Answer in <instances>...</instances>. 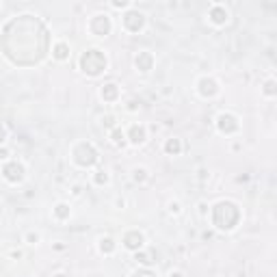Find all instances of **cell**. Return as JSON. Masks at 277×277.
<instances>
[{
	"label": "cell",
	"mask_w": 277,
	"mask_h": 277,
	"mask_svg": "<svg viewBox=\"0 0 277 277\" xmlns=\"http://www.w3.org/2000/svg\"><path fill=\"white\" fill-rule=\"evenodd\" d=\"M238 219H241V212H238L236 204H232V201H219V204L215 206V212H212V221H215L216 228H221V230H232L234 225L238 223Z\"/></svg>",
	"instance_id": "1"
},
{
	"label": "cell",
	"mask_w": 277,
	"mask_h": 277,
	"mask_svg": "<svg viewBox=\"0 0 277 277\" xmlns=\"http://www.w3.org/2000/svg\"><path fill=\"white\" fill-rule=\"evenodd\" d=\"M80 67L85 69L89 76H98L100 72L106 69V59L100 50H89L80 57Z\"/></svg>",
	"instance_id": "2"
},
{
	"label": "cell",
	"mask_w": 277,
	"mask_h": 277,
	"mask_svg": "<svg viewBox=\"0 0 277 277\" xmlns=\"http://www.w3.org/2000/svg\"><path fill=\"white\" fill-rule=\"evenodd\" d=\"M74 160H76L80 167H91V165L98 160V152H95L93 145H89V143H80V145H76V150H74Z\"/></svg>",
	"instance_id": "3"
},
{
	"label": "cell",
	"mask_w": 277,
	"mask_h": 277,
	"mask_svg": "<svg viewBox=\"0 0 277 277\" xmlns=\"http://www.w3.org/2000/svg\"><path fill=\"white\" fill-rule=\"evenodd\" d=\"M123 24H126L128 31L137 33V31L143 29V24H145V17H143V13H138V11H128L126 17H123Z\"/></svg>",
	"instance_id": "4"
},
{
	"label": "cell",
	"mask_w": 277,
	"mask_h": 277,
	"mask_svg": "<svg viewBox=\"0 0 277 277\" xmlns=\"http://www.w3.org/2000/svg\"><path fill=\"white\" fill-rule=\"evenodd\" d=\"M2 173H4V178L11 180V182H20L22 175H24V169H22L20 163H9V165H4Z\"/></svg>",
	"instance_id": "5"
},
{
	"label": "cell",
	"mask_w": 277,
	"mask_h": 277,
	"mask_svg": "<svg viewBox=\"0 0 277 277\" xmlns=\"http://www.w3.org/2000/svg\"><path fill=\"white\" fill-rule=\"evenodd\" d=\"M91 31H93L95 35H106L110 31V20L106 15H95L93 20H91Z\"/></svg>",
	"instance_id": "6"
},
{
	"label": "cell",
	"mask_w": 277,
	"mask_h": 277,
	"mask_svg": "<svg viewBox=\"0 0 277 277\" xmlns=\"http://www.w3.org/2000/svg\"><path fill=\"white\" fill-rule=\"evenodd\" d=\"M219 130L221 132H234L238 130V122L234 115H221L219 117Z\"/></svg>",
	"instance_id": "7"
},
{
	"label": "cell",
	"mask_w": 277,
	"mask_h": 277,
	"mask_svg": "<svg viewBox=\"0 0 277 277\" xmlns=\"http://www.w3.org/2000/svg\"><path fill=\"white\" fill-rule=\"evenodd\" d=\"M216 91H219V87H216V82L212 80V78H201L200 80V93L204 95V98H210Z\"/></svg>",
	"instance_id": "8"
},
{
	"label": "cell",
	"mask_w": 277,
	"mask_h": 277,
	"mask_svg": "<svg viewBox=\"0 0 277 277\" xmlns=\"http://www.w3.org/2000/svg\"><path fill=\"white\" fill-rule=\"evenodd\" d=\"M123 245H126L128 249H141L143 245V236L138 232H128L126 238H123Z\"/></svg>",
	"instance_id": "9"
},
{
	"label": "cell",
	"mask_w": 277,
	"mask_h": 277,
	"mask_svg": "<svg viewBox=\"0 0 277 277\" xmlns=\"http://www.w3.org/2000/svg\"><path fill=\"white\" fill-rule=\"evenodd\" d=\"M152 63H154V59H152L150 52H141L137 57V67L141 69V72H150L152 69Z\"/></svg>",
	"instance_id": "10"
},
{
	"label": "cell",
	"mask_w": 277,
	"mask_h": 277,
	"mask_svg": "<svg viewBox=\"0 0 277 277\" xmlns=\"http://www.w3.org/2000/svg\"><path fill=\"white\" fill-rule=\"evenodd\" d=\"M210 17H212V22H216V24H223V22L228 20V11H225L223 7H212Z\"/></svg>",
	"instance_id": "11"
},
{
	"label": "cell",
	"mask_w": 277,
	"mask_h": 277,
	"mask_svg": "<svg viewBox=\"0 0 277 277\" xmlns=\"http://www.w3.org/2000/svg\"><path fill=\"white\" fill-rule=\"evenodd\" d=\"M130 137H132V143H143L145 141V130H143L141 126H132Z\"/></svg>",
	"instance_id": "12"
},
{
	"label": "cell",
	"mask_w": 277,
	"mask_h": 277,
	"mask_svg": "<svg viewBox=\"0 0 277 277\" xmlns=\"http://www.w3.org/2000/svg\"><path fill=\"white\" fill-rule=\"evenodd\" d=\"M102 98L104 100H115V98H117V85H104Z\"/></svg>",
	"instance_id": "13"
},
{
	"label": "cell",
	"mask_w": 277,
	"mask_h": 277,
	"mask_svg": "<svg viewBox=\"0 0 277 277\" xmlns=\"http://www.w3.org/2000/svg\"><path fill=\"white\" fill-rule=\"evenodd\" d=\"M165 150H167L169 154H178V152H180V141H178V138H169L167 145H165Z\"/></svg>",
	"instance_id": "14"
},
{
	"label": "cell",
	"mask_w": 277,
	"mask_h": 277,
	"mask_svg": "<svg viewBox=\"0 0 277 277\" xmlns=\"http://www.w3.org/2000/svg\"><path fill=\"white\" fill-rule=\"evenodd\" d=\"M54 57H57V59H65L67 57V46L65 44H59L57 48H54Z\"/></svg>",
	"instance_id": "15"
},
{
	"label": "cell",
	"mask_w": 277,
	"mask_h": 277,
	"mask_svg": "<svg viewBox=\"0 0 277 277\" xmlns=\"http://www.w3.org/2000/svg\"><path fill=\"white\" fill-rule=\"evenodd\" d=\"M69 215V208L65 204H61V206H57V216L59 219H65V216Z\"/></svg>",
	"instance_id": "16"
},
{
	"label": "cell",
	"mask_w": 277,
	"mask_h": 277,
	"mask_svg": "<svg viewBox=\"0 0 277 277\" xmlns=\"http://www.w3.org/2000/svg\"><path fill=\"white\" fill-rule=\"evenodd\" d=\"M113 247H115V245H113V241H110V238H104V241H102V251L110 253V251H113Z\"/></svg>",
	"instance_id": "17"
},
{
	"label": "cell",
	"mask_w": 277,
	"mask_h": 277,
	"mask_svg": "<svg viewBox=\"0 0 277 277\" xmlns=\"http://www.w3.org/2000/svg\"><path fill=\"white\" fill-rule=\"evenodd\" d=\"M113 141L117 143V145H122V143H123V132L122 130H115L113 132Z\"/></svg>",
	"instance_id": "18"
},
{
	"label": "cell",
	"mask_w": 277,
	"mask_h": 277,
	"mask_svg": "<svg viewBox=\"0 0 277 277\" xmlns=\"http://www.w3.org/2000/svg\"><path fill=\"white\" fill-rule=\"evenodd\" d=\"M132 277H156V275H154V273H152V271L143 269V271H137V273H135V275H132Z\"/></svg>",
	"instance_id": "19"
},
{
	"label": "cell",
	"mask_w": 277,
	"mask_h": 277,
	"mask_svg": "<svg viewBox=\"0 0 277 277\" xmlns=\"http://www.w3.org/2000/svg\"><path fill=\"white\" fill-rule=\"evenodd\" d=\"M95 182H98V184H102V182H106V173L102 175V173H100L98 175V178H95Z\"/></svg>",
	"instance_id": "20"
},
{
	"label": "cell",
	"mask_w": 277,
	"mask_h": 277,
	"mask_svg": "<svg viewBox=\"0 0 277 277\" xmlns=\"http://www.w3.org/2000/svg\"><path fill=\"white\" fill-rule=\"evenodd\" d=\"M273 91H275L273 89V82H269V85H266V93H273Z\"/></svg>",
	"instance_id": "21"
},
{
	"label": "cell",
	"mask_w": 277,
	"mask_h": 277,
	"mask_svg": "<svg viewBox=\"0 0 277 277\" xmlns=\"http://www.w3.org/2000/svg\"><path fill=\"white\" fill-rule=\"evenodd\" d=\"M2 141H4V130L0 128V143H2Z\"/></svg>",
	"instance_id": "22"
},
{
	"label": "cell",
	"mask_w": 277,
	"mask_h": 277,
	"mask_svg": "<svg viewBox=\"0 0 277 277\" xmlns=\"http://www.w3.org/2000/svg\"><path fill=\"white\" fill-rule=\"evenodd\" d=\"M171 277H182V275H180V273H171Z\"/></svg>",
	"instance_id": "23"
},
{
	"label": "cell",
	"mask_w": 277,
	"mask_h": 277,
	"mask_svg": "<svg viewBox=\"0 0 277 277\" xmlns=\"http://www.w3.org/2000/svg\"><path fill=\"white\" fill-rule=\"evenodd\" d=\"M54 277H67V275H54Z\"/></svg>",
	"instance_id": "24"
}]
</instances>
